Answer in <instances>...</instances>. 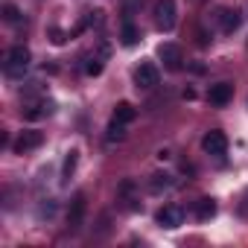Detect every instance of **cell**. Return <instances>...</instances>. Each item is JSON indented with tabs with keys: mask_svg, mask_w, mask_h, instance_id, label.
I'll list each match as a JSON object with an SVG mask.
<instances>
[{
	"mask_svg": "<svg viewBox=\"0 0 248 248\" xmlns=\"http://www.w3.org/2000/svg\"><path fill=\"white\" fill-rule=\"evenodd\" d=\"M30 59H32L30 47H24V44H15V47L6 53V64H3V73H6L9 79H15V76H24V70L30 67Z\"/></svg>",
	"mask_w": 248,
	"mask_h": 248,
	"instance_id": "1",
	"label": "cell"
},
{
	"mask_svg": "<svg viewBox=\"0 0 248 248\" xmlns=\"http://www.w3.org/2000/svg\"><path fill=\"white\" fill-rule=\"evenodd\" d=\"M175 21H178L175 0H158V6H155V24H158V30L161 32H172Z\"/></svg>",
	"mask_w": 248,
	"mask_h": 248,
	"instance_id": "2",
	"label": "cell"
},
{
	"mask_svg": "<svg viewBox=\"0 0 248 248\" xmlns=\"http://www.w3.org/2000/svg\"><path fill=\"white\" fill-rule=\"evenodd\" d=\"M158 59L164 62L167 70H181V67H184V53H181V47L172 44V41H164V44L158 47Z\"/></svg>",
	"mask_w": 248,
	"mask_h": 248,
	"instance_id": "3",
	"label": "cell"
},
{
	"mask_svg": "<svg viewBox=\"0 0 248 248\" xmlns=\"http://www.w3.org/2000/svg\"><path fill=\"white\" fill-rule=\"evenodd\" d=\"M158 79H161V73H158V67H155L152 62H140V67L135 70V85H138L140 91L155 88V85H158Z\"/></svg>",
	"mask_w": 248,
	"mask_h": 248,
	"instance_id": "4",
	"label": "cell"
},
{
	"mask_svg": "<svg viewBox=\"0 0 248 248\" xmlns=\"http://www.w3.org/2000/svg\"><path fill=\"white\" fill-rule=\"evenodd\" d=\"M202 149H204L207 155H225V152H228V138H225V132H222V129H210V132L202 138Z\"/></svg>",
	"mask_w": 248,
	"mask_h": 248,
	"instance_id": "5",
	"label": "cell"
},
{
	"mask_svg": "<svg viewBox=\"0 0 248 248\" xmlns=\"http://www.w3.org/2000/svg\"><path fill=\"white\" fill-rule=\"evenodd\" d=\"M85 193H76L73 202H70V210H67V231H79L82 228V219H85Z\"/></svg>",
	"mask_w": 248,
	"mask_h": 248,
	"instance_id": "6",
	"label": "cell"
},
{
	"mask_svg": "<svg viewBox=\"0 0 248 248\" xmlns=\"http://www.w3.org/2000/svg\"><path fill=\"white\" fill-rule=\"evenodd\" d=\"M155 222L161 225V228H178L181 222H184V210L181 207H175V204H164L158 213H155Z\"/></svg>",
	"mask_w": 248,
	"mask_h": 248,
	"instance_id": "7",
	"label": "cell"
},
{
	"mask_svg": "<svg viewBox=\"0 0 248 248\" xmlns=\"http://www.w3.org/2000/svg\"><path fill=\"white\" fill-rule=\"evenodd\" d=\"M41 140H44V135L41 132H35V129H27V132H21L18 135V140H15V152L18 155H24V152H32V149H38L41 146Z\"/></svg>",
	"mask_w": 248,
	"mask_h": 248,
	"instance_id": "8",
	"label": "cell"
},
{
	"mask_svg": "<svg viewBox=\"0 0 248 248\" xmlns=\"http://www.w3.org/2000/svg\"><path fill=\"white\" fill-rule=\"evenodd\" d=\"M231 96H233V85H231V82H216V85H210V91H207L210 105H219V108L228 105Z\"/></svg>",
	"mask_w": 248,
	"mask_h": 248,
	"instance_id": "9",
	"label": "cell"
},
{
	"mask_svg": "<svg viewBox=\"0 0 248 248\" xmlns=\"http://www.w3.org/2000/svg\"><path fill=\"white\" fill-rule=\"evenodd\" d=\"M111 117L129 126V123L138 117V111H135V105H132V102H126V99H123V102H117V105H114V114H111Z\"/></svg>",
	"mask_w": 248,
	"mask_h": 248,
	"instance_id": "10",
	"label": "cell"
},
{
	"mask_svg": "<svg viewBox=\"0 0 248 248\" xmlns=\"http://www.w3.org/2000/svg\"><path fill=\"white\" fill-rule=\"evenodd\" d=\"M123 138H126V123H120V120L111 117L108 129H105V140H108V143H120Z\"/></svg>",
	"mask_w": 248,
	"mask_h": 248,
	"instance_id": "11",
	"label": "cell"
},
{
	"mask_svg": "<svg viewBox=\"0 0 248 248\" xmlns=\"http://www.w3.org/2000/svg\"><path fill=\"white\" fill-rule=\"evenodd\" d=\"M219 18H222V30H225V32H236V30H239V21H242V18H239L236 9H222Z\"/></svg>",
	"mask_w": 248,
	"mask_h": 248,
	"instance_id": "12",
	"label": "cell"
},
{
	"mask_svg": "<svg viewBox=\"0 0 248 248\" xmlns=\"http://www.w3.org/2000/svg\"><path fill=\"white\" fill-rule=\"evenodd\" d=\"M196 216H199L202 222L213 219V216H216V202H213V199H199V202H196Z\"/></svg>",
	"mask_w": 248,
	"mask_h": 248,
	"instance_id": "13",
	"label": "cell"
},
{
	"mask_svg": "<svg viewBox=\"0 0 248 248\" xmlns=\"http://www.w3.org/2000/svg\"><path fill=\"white\" fill-rule=\"evenodd\" d=\"M138 38H140L138 27H135L132 21H126V24H123V32H120V41H123V47H135V44H138Z\"/></svg>",
	"mask_w": 248,
	"mask_h": 248,
	"instance_id": "14",
	"label": "cell"
},
{
	"mask_svg": "<svg viewBox=\"0 0 248 248\" xmlns=\"http://www.w3.org/2000/svg\"><path fill=\"white\" fill-rule=\"evenodd\" d=\"M76 164H79V152H76V149H70V152L64 155V164H62V181H67V178L73 175Z\"/></svg>",
	"mask_w": 248,
	"mask_h": 248,
	"instance_id": "15",
	"label": "cell"
},
{
	"mask_svg": "<svg viewBox=\"0 0 248 248\" xmlns=\"http://www.w3.org/2000/svg\"><path fill=\"white\" fill-rule=\"evenodd\" d=\"M167 190V187H172V175H167V172H158V175H152V190Z\"/></svg>",
	"mask_w": 248,
	"mask_h": 248,
	"instance_id": "16",
	"label": "cell"
},
{
	"mask_svg": "<svg viewBox=\"0 0 248 248\" xmlns=\"http://www.w3.org/2000/svg\"><path fill=\"white\" fill-rule=\"evenodd\" d=\"M3 21H6V24H18V21H21V12H18V6L6 3V6H3Z\"/></svg>",
	"mask_w": 248,
	"mask_h": 248,
	"instance_id": "17",
	"label": "cell"
},
{
	"mask_svg": "<svg viewBox=\"0 0 248 248\" xmlns=\"http://www.w3.org/2000/svg\"><path fill=\"white\" fill-rule=\"evenodd\" d=\"M102 15H105L102 9H96V12H88V18H85V24H88V27H102V21H105Z\"/></svg>",
	"mask_w": 248,
	"mask_h": 248,
	"instance_id": "18",
	"label": "cell"
},
{
	"mask_svg": "<svg viewBox=\"0 0 248 248\" xmlns=\"http://www.w3.org/2000/svg\"><path fill=\"white\" fill-rule=\"evenodd\" d=\"M85 73H88V76H99V73H102V59H91V62L85 64Z\"/></svg>",
	"mask_w": 248,
	"mask_h": 248,
	"instance_id": "19",
	"label": "cell"
},
{
	"mask_svg": "<svg viewBox=\"0 0 248 248\" xmlns=\"http://www.w3.org/2000/svg\"><path fill=\"white\" fill-rule=\"evenodd\" d=\"M50 35H53V44H64V35L59 30H50Z\"/></svg>",
	"mask_w": 248,
	"mask_h": 248,
	"instance_id": "20",
	"label": "cell"
}]
</instances>
